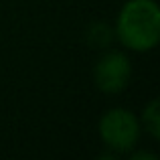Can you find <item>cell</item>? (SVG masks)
<instances>
[{"label":"cell","mask_w":160,"mask_h":160,"mask_svg":"<svg viewBox=\"0 0 160 160\" xmlns=\"http://www.w3.org/2000/svg\"><path fill=\"white\" fill-rule=\"evenodd\" d=\"M118 37L132 51H152L160 41V8L154 0H128L118 14Z\"/></svg>","instance_id":"obj_1"},{"label":"cell","mask_w":160,"mask_h":160,"mask_svg":"<svg viewBox=\"0 0 160 160\" xmlns=\"http://www.w3.org/2000/svg\"><path fill=\"white\" fill-rule=\"evenodd\" d=\"M140 122L130 109H108L99 120V136L108 148L116 152H130L140 140Z\"/></svg>","instance_id":"obj_2"},{"label":"cell","mask_w":160,"mask_h":160,"mask_svg":"<svg viewBox=\"0 0 160 160\" xmlns=\"http://www.w3.org/2000/svg\"><path fill=\"white\" fill-rule=\"evenodd\" d=\"M130 75H132L130 59L120 51H112V53H106L95 63L93 81L99 91L113 95V93H120L122 89H126Z\"/></svg>","instance_id":"obj_3"},{"label":"cell","mask_w":160,"mask_h":160,"mask_svg":"<svg viewBox=\"0 0 160 160\" xmlns=\"http://www.w3.org/2000/svg\"><path fill=\"white\" fill-rule=\"evenodd\" d=\"M142 124H144L146 132H148L154 140H160V102H158V98H154L152 102L144 108Z\"/></svg>","instance_id":"obj_4"},{"label":"cell","mask_w":160,"mask_h":160,"mask_svg":"<svg viewBox=\"0 0 160 160\" xmlns=\"http://www.w3.org/2000/svg\"><path fill=\"white\" fill-rule=\"evenodd\" d=\"M132 158H134V160H140V158H150V160H156V156H154V154H148V152H138V154H134Z\"/></svg>","instance_id":"obj_5"}]
</instances>
